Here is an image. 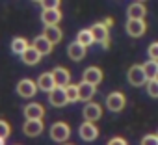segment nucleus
I'll list each match as a JSON object with an SVG mask.
<instances>
[{
    "label": "nucleus",
    "mask_w": 158,
    "mask_h": 145,
    "mask_svg": "<svg viewBox=\"0 0 158 145\" xmlns=\"http://www.w3.org/2000/svg\"><path fill=\"white\" fill-rule=\"evenodd\" d=\"M95 91H97V86L91 84V82L82 80L80 84H78V95H80V101H91Z\"/></svg>",
    "instance_id": "dca6fc26"
},
{
    "label": "nucleus",
    "mask_w": 158,
    "mask_h": 145,
    "mask_svg": "<svg viewBox=\"0 0 158 145\" xmlns=\"http://www.w3.org/2000/svg\"><path fill=\"white\" fill-rule=\"evenodd\" d=\"M141 143H143V145H158V134H156V136H154V134L143 136V138H141Z\"/></svg>",
    "instance_id": "c85d7f7f"
},
{
    "label": "nucleus",
    "mask_w": 158,
    "mask_h": 145,
    "mask_svg": "<svg viewBox=\"0 0 158 145\" xmlns=\"http://www.w3.org/2000/svg\"><path fill=\"white\" fill-rule=\"evenodd\" d=\"M82 115H84V119H88V121H99V119L102 117V108H101V104L88 101V104H86L84 110H82Z\"/></svg>",
    "instance_id": "9b49d317"
},
{
    "label": "nucleus",
    "mask_w": 158,
    "mask_h": 145,
    "mask_svg": "<svg viewBox=\"0 0 158 145\" xmlns=\"http://www.w3.org/2000/svg\"><path fill=\"white\" fill-rule=\"evenodd\" d=\"M37 82H34V80H30V78H23V80H19V84H17V95L19 97H23V99H32L35 93H37Z\"/></svg>",
    "instance_id": "20e7f679"
},
{
    "label": "nucleus",
    "mask_w": 158,
    "mask_h": 145,
    "mask_svg": "<svg viewBox=\"0 0 158 145\" xmlns=\"http://www.w3.org/2000/svg\"><path fill=\"white\" fill-rule=\"evenodd\" d=\"M139 2H145V0H139Z\"/></svg>",
    "instance_id": "c9c22d12"
},
{
    "label": "nucleus",
    "mask_w": 158,
    "mask_h": 145,
    "mask_svg": "<svg viewBox=\"0 0 158 145\" xmlns=\"http://www.w3.org/2000/svg\"><path fill=\"white\" fill-rule=\"evenodd\" d=\"M4 141H6V138H0V145H4Z\"/></svg>",
    "instance_id": "473e14b6"
},
{
    "label": "nucleus",
    "mask_w": 158,
    "mask_h": 145,
    "mask_svg": "<svg viewBox=\"0 0 158 145\" xmlns=\"http://www.w3.org/2000/svg\"><path fill=\"white\" fill-rule=\"evenodd\" d=\"M82 80H86V82H91V84L99 86V84L102 82V71H101L99 67L91 65V67H88V69L82 72Z\"/></svg>",
    "instance_id": "4468645a"
},
{
    "label": "nucleus",
    "mask_w": 158,
    "mask_h": 145,
    "mask_svg": "<svg viewBox=\"0 0 158 145\" xmlns=\"http://www.w3.org/2000/svg\"><path fill=\"white\" fill-rule=\"evenodd\" d=\"M69 136H71V126L67 123H63V121L52 123V126H50V139L61 143V141H67Z\"/></svg>",
    "instance_id": "f03ea898"
},
{
    "label": "nucleus",
    "mask_w": 158,
    "mask_h": 145,
    "mask_svg": "<svg viewBox=\"0 0 158 145\" xmlns=\"http://www.w3.org/2000/svg\"><path fill=\"white\" fill-rule=\"evenodd\" d=\"M127 15H128V19H145L147 8H145L143 2H139V0H134V2L127 8Z\"/></svg>",
    "instance_id": "ddd939ff"
},
{
    "label": "nucleus",
    "mask_w": 158,
    "mask_h": 145,
    "mask_svg": "<svg viewBox=\"0 0 158 145\" xmlns=\"http://www.w3.org/2000/svg\"><path fill=\"white\" fill-rule=\"evenodd\" d=\"M78 134H80V138L84 139V141H93V139H97V136H99V128H97V125H95V121H84L82 125H80V128H78Z\"/></svg>",
    "instance_id": "6e6552de"
},
{
    "label": "nucleus",
    "mask_w": 158,
    "mask_h": 145,
    "mask_svg": "<svg viewBox=\"0 0 158 145\" xmlns=\"http://www.w3.org/2000/svg\"><path fill=\"white\" fill-rule=\"evenodd\" d=\"M156 134H158V132H156Z\"/></svg>",
    "instance_id": "e433bc0d"
},
{
    "label": "nucleus",
    "mask_w": 158,
    "mask_h": 145,
    "mask_svg": "<svg viewBox=\"0 0 158 145\" xmlns=\"http://www.w3.org/2000/svg\"><path fill=\"white\" fill-rule=\"evenodd\" d=\"M43 35H45L47 39H50V41L56 45V43H60V41H61V37H63V32H61V28H60L58 24H48V26H45V30H43Z\"/></svg>",
    "instance_id": "aec40b11"
},
{
    "label": "nucleus",
    "mask_w": 158,
    "mask_h": 145,
    "mask_svg": "<svg viewBox=\"0 0 158 145\" xmlns=\"http://www.w3.org/2000/svg\"><path fill=\"white\" fill-rule=\"evenodd\" d=\"M125 28H127V34H128L130 37H141V35H145V32H147L145 19H128Z\"/></svg>",
    "instance_id": "0eeeda50"
},
{
    "label": "nucleus",
    "mask_w": 158,
    "mask_h": 145,
    "mask_svg": "<svg viewBox=\"0 0 158 145\" xmlns=\"http://www.w3.org/2000/svg\"><path fill=\"white\" fill-rule=\"evenodd\" d=\"M24 115H26V119H43L45 108L39 102H30L24 106Z\"/></svg>",
    "instance_id": "a211bd4d"
},
{
    "label": "nucleus",
    "mask_w": 158,
    "mask_h": 145,
    "mask_svg": "<svg viewBox=\"0 0 158 145\" xmlns=\"http://www.w3.org/2000/svg\"><path fill=\"white\" fill-rule=\"evenodd\" d=\"M125 106H127V97L121 91H112L106 97V108L110 112H121Z\"/></svg>",
    "instance_id": "423d86ee"
},
{
    "label": "nucleus",
    "mask_w": 158,
    "mask_h": 145,
    "mask_svg": "<svg viewBox=\"0 0 158 145\" xmlns=\"http://www.w3.org/2000/svg\"><path fill=\"white\" fill-rule=\"evenodd\" d=\"M147 54H149V58H151V60H156V61H158V41H154V43H151V45H149Z\"/></svg>",
    "instance_id": "cd10ccee"
},
{
    "label": "nucleus",
    "mask_w": 158,
    "mask_h": 145,
    "mask_svg": "<svg viewBox=\"0 0 158 145\" xmlns=\"http://www.w3.org/2000/svg\"><path fill=\"white\" fill-rule=\"evenodd\" d=\"M32 2H41V0H32Z\"/></svg>",
    "instance_id": "72a5a7b5"
},
{
    "label": "nucleus",
    "mask_w": 158,
    "mask_h": 145,
    "mask_svg": "<svg viewBox=\"0 0 158 145\" xmlns=\"http://www.w3.org/2000/svg\"><path fill=\"white\" fill-rule=\"evenodd\" d=\"M60 21H61V11H60V8L43 10V13H41V23H43L45 26H48V24H58Z\"/></svg>",
    "instance_id": "f8f14e48"
},
{
    "label": "nucleus",
    "mask_w": 158,
    "mask_h": 145,
    "mask_svg": "<svg viewBox=\"0 0 158 145\" xmlns=\"http://www.w3.org/2000/svg\"><path fill=\"white\" fill-rule=\"evenodd\" d=\"M108 143H110V145H114V143H121V145H127V139H125V138H119V136H115V138H112Z\"/></svg>",
    "instance_id": "7c9ffc66"
},
{
    "label": "nucleus",
    "mask_w": 158,
    "mask_h": 145,
    "mask_svg": "<svg viewBox=\"0 0 158 145\" xmlns=\"http://www.w3.org/2000/svg\"><path fill=\"white\" fill-rule=\"evenodd\" d=\"M127 80H128L130 86L139 88V86H145V84H147L149 77H147V72H145L143 65H138V63H136V65H132V67L128 69V72H127Z\"/></svg>",
    "instance_id": "f257e3e1"
},
{
    "label": "nucleus",
    "mask_w": 158,
    "mask_h": 145,
    "mask_svg": "<svg viewBox=\"0 0 158 145\" xmlns=\"http://www.w3.org/2000/svg\"><path fill=\"white\" fill-rule=\"evenodd\" d=\"M65 91H67V99L69 102H78L80 101V95H78V84H67L65 86Z\"/></svg>",
    "instance_id": "b1692460"
},
{
    "label": "nucleus",
    "mask_w": 158,
    "mask_h": 145,
    "mask_svg": "<svg viewBox=\"0 0 158 145\" xmlns=\"http://www.w3.org/2000/svg\"><path fill=\"white\" fill-rule=\"evenodd\" d=\"M28 47H30V43H28V39H26V37L17 35V37H13V39H11V52H13V54H19V56H21Z\"/></svg>",
    "instance_id": "4be33fe9"
},
{
    "label": "nucleus",
    "mask_w": 158,
    "mask_h": 145,
    "mask_svg": "<svg viewBox=\"0 0 158 145\" xmlns=\"http://www.w3.org/2000/svg\"><path fill=\"white\" fill-rule=\"evenodd\" d=\"M86 45H82L80 41H73L69 47H67V56L73 60V61H80L86 58Z\"/></svg>",
    "instance_id": "9d476101"
},
{
    "label": "nucleus",
    "mask_w": 158,
    "mask_h": 145,
    "mask_svg": "<svg viewBox=\"0 0 158 145\" xmlns=\"http://www.w3.org/2000/svg\"><path fill=\"white\" fill-rule=\"evenodd\" d=\"M52 75H54V80H56V86H67L71 82V72L65 69V67H54L52 71Z\"/></svg>",
    "instance_id": "412c9836"
},
{
    "label": "nucleus",
    "mask_w": 158,
    "mask_h": 145,
    "mask_svg": "<svg viewBox=\"0 0 158 145\" xmlns=\"http://www.w3.org/2000/svg\"><path fill=\"white\" fill-rule=\"evenodd\" d=\"M10 134H11V126H10V123L4 121V119H0V138H8Z\"/></svg>",
    "instance_id": "bb28decb"
},
{
    "label": "nucleus",
    "mask_w": 158,
    "mask_h": 145,
    "mask_svg": "<svg viewBox=\"0 0 158 145\" xmlns=\"http://www.w3.org/2000/svg\"><path fill=\"white\" fill-rule=\"evenodd\" d=\"M154 78H156V80H158V72H156V77H154Z\"/></svg>",
    "instance_id": "f704fd0d"
},
{
    "label": "nucleus",
    "mask_w": 158,
    "mask_h": 145,
    "mask_svg": "<svg viewBox=\"0 0 158 145\" xmlns=\"http://www.w3.org/2000/svg\"><path fill=\"white\" fill-rule=\"evenodd\" d=\"M145 88H147V95L149 97L158 99V80L156 78H149L147 84H145Z\"/></svg>",
    "instance_id": "a878e982"
},
{
    "label": "nucleus",
    "mask_w": 158,
    "mask_h": 145,
    "mask_svg": "<svg viewBox=\"0 0 158 145\" xmlns=\"http://www.w3.org/2000/svg\"><path fill=\"white\" fill-rule=\"evenodd\" d=\"M76 41H80V43L86 45V47L93 45V43H95V37H93L91 28H89V30H80V32H78V35H76Z\"/></svg>",
    "instance_id": "5701e85b"
},
{
    "label": "nucleus",
    "mask_w": 158,
    "mask_h": 145,
    "mask_svg": "<svg viewBox=\"0 0 158 145\" xmlns=\"http://www.w3.org/2000/svg\"><path fill=\"white\" fill-rule=\"evenodd\" d=\"M41 56H43V54H41L35 47H32V45H30V47H28V48L21 54V60H23L26 65H35V63H39Z\"/></svg>",
    "instance_id": "f3484780"
},
{
    "label": "nucleus",
    "mask_w": 158,
    "mask_h": 145,
    "mask_svg": "<svg viewBox=\"0 0 158 145\" xmlns=\"http://www.w3.org/2000/svg\"><path fill=\"white\" fill-rule=\"evenodd\" d=\"M48 102H50L54 108H63L65 104H69L65 88H63V86H56L54 89H50V91H48Z\"/></svg>",
    "instance_id": "7ed1b4c3"
},
{
    "label": "nucleus",
    "mask_w": 158,
    "mask_h": 145,
    "mask_svg": "<svg viewBox=\"0 0 158 145\" xmlns=\"http://www.w3.org/2000/svg\"><path fill=\"white\" fill-rule=\"evenodd\" d=\"M32 47H35V48H37V50H39V52L45 56V54H50V52H52V48H54V43H52L50 39H47V37L41 34V35H37V37L32 41Z\"/></svg>",
    "instance_id": "2eb2a0df"
},
{
    "label": "nucleus",
    "mask_w": 158,
    "mask_h": 145,
    "mask_svg": "<svg viewBox=\"0 0 158 145\" xmlns=\"http://www.w3.org/2000/svg\"><path fill=\"white\" fill-rule=\"evenodd\" d=\"M43 130H45L43 119H26V123L23 125V132H24L26 136H30V138L39 136Z\"/></svg>",
    "instance_id": "1a4fd4ad"
},
{
    "label": "nucleus",
    "mask_w": 158,
    "mask_h": 145,
    "mask_svg": "<svg viewBox=\"0 0 158 145\" xmlns=\"http://www.w3.org/2000/svg\"><path fill=\"white\" fill-rule=\"evenodd\" d=\"M143 69H145V72H147V77H149V78H154V77H156V72H158V61L149 58V60L143 63Z\"/></svg>",
    "instance_id": "393cba45"
},
{
    "label": "nucleus",
    "mask_w": 158,
    "mask_h": 145,
    "mask_svg": "<svg viewBox=\"0 0 158 145\" xmlns=\"http://www.w3.org/2000/svg\"><path fill=\"white\" fill-rule=\"evenodd\" d=\"M91 32H93V37H95V43H101L102 48H108L110 47V35H108V26L104 23H95L91 26Z\"/></svg>",
    "instance_id": "39448f33"
},
{
    "label": "nucleus",
    "mask_w": 158,
    "mask_h": 145,
    "mask_svg": "<svg viewBox=\"0 0 158 145\" xmlns=\"http://www.w3.org/2000/svg\"><path fill=\"white\" fill-rule=\"evenodd\" d=\"M39 4L43 6V10H48V8H60L61 0H41Z\"/></svg>",
    "instance_id": "c756f323"
},
{
    "label": "nucleus",
    "mask_w": 158,
    "mask_h": 145,
    "mask_svg": "<svg viewBox=\"0 0 158 145\" xmlns=\"http://www.w3.org/2000/svg\"><path fill=\"white\" fill-rule=\"evenodd\" d=\"M37 86H39V89H41V91L48 93L50 89H54V88H56L54 75H52V72H43V75L37 78Z\"/></svg>",
    "instance_id": "6ab92c4d"
},
{
    "label": "nucleus",
    "mask_w": 158,
    "mask_h": 145,
    "mask_svg": "<svg viewBox=\"0 0 158 145\" xmlns=\"http://www.w3.org/2000/svg\"><path fill=\"white\" fill-rule=\"evenodd\" d=\"M102 23H104V24H106V26H108V28H110V26H112V24H114V19H112V17H106V19H104V21H102Z\"/></svg>",
    "instance_id": "2f4dec72"
}]
</instances>
